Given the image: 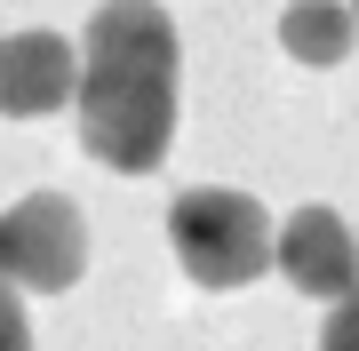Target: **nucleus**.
<instances>
[{"mask_svg":"<svg viewBox=\"0 0 359 351\" xmlns=\"http://www.w3.org/2000/svg\"><path fill=\"white\" fill-rule=\"evenodd\" d=\"M80 152L120 176H152L176 136V25L160 0H104L80 40Z\"/></svg>","mask_w":359,"mask_h":351,"instance_id":"1","label":"nucleus"},{"mask_svg":"<svg viewBox=\"0 0 359 351\" xmlns=\"http://www.w3.org/2000/svg\"><path fill=\"white\" fill-rule=\"evenodd\" d=\"M168 247H176L184 280L200 287H248L264 280L271 263H280V232H271V216L256 208L248 192H231V184H192V192L168 200Z\"/></svg>","mask_w":359,"mask_h":351,"instance_id":"2","label":"nucleus"},{"mask_svg":"<svg viewBox=\"0 0 359 351\" xmlns=\"http://www.w3.org/2000/svg\"><path fill=\"white\" fill-rule=\"evenodd\" d=\"M88 272V223L65 192H25L0 216V280L32 287V296H65Z\"/></svg>","mask_w":359,"mask_h":351,"instance_id":"3","label":"nucleus"},{"mask_svg":"<svg viewBox=\"0 0 359 351\" xmlns=\"http://www.w3.org/2000/svg\"><path fill=\"white\" fill-rule=\"evenodd\" d=\"M80 96V48L56 32L0 40V120H48Z\"/></svg>","mask_w":359,"mask_h":351,"instance_id":"4","label":"nucleus"},{"mask_svg":"<svg viewBox=\"0 0 359 351\" xmlns=\"http://www.w3.org/2000/svg\"><path fill=\"white\" fill-rule=\"evenodd\" d=\"M280 280L320 303H344L359 287V232L335 208H295L280 223Z\"/></svg>","mask_w":359,"mask_h":351,"instance_id":"5","label":"nucleus"},{"mask_svg":"<svg viewBox=\"0 0 359 351\" xmlns=\"http://www.w3.org/2000/svg\"><path fill=\"white\" fill-rule=\"evenodd\" d=\"M280 48L295 56V64H344V56L359 48V8H344V0H287Z\"/></svg>","mask_w":359,"mask_h":351,"instance_id":"6","label":"nucleus"},{"mask_svg":"<svg viewBox=\"0 0 359 351\" xmlns=\"http://www.w3.org/2000/svg\"><path fill=\"white\" fill-rule=\"evenodd\" d=\"M0 351H32V319H25V287L0 280Z\"/></svg>","mask_w":359,"mask_h":351,"instance_id":"7","label":"nucleus"},{"mask_svg":"<svg viewBox=\"0 0 359 351\" xmlns=\"http://www.w3.org/2000/svg\"><path fill=\"white\" fill-rule=\"evenodd\" d=\"M320 351H359V287L344 303H335L327 312V327H320Z\"/></svg>","mask_w":359,"mask_h":351,"instance_id":"8","label":"nucleus"},{"mask_svg":"<svg viewBox=\"0 0 359 351\" xmlns=\"http://www.w3.org/2000/svg\"><path fill=\"white\" fill-rule=\"evenodd\" d=\"M351 8H359V0H351Z\"/></svg>","mask_w":359,"mask_h":351,"instance_id":"9","label":"nucleus"}]
</instances>
